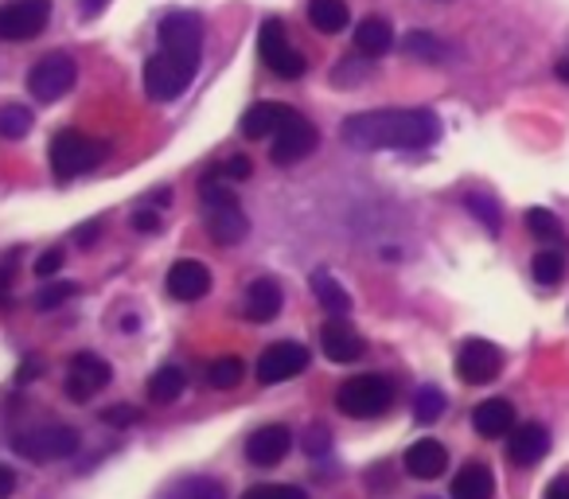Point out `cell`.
<instances>
[{"label":"cell","instance_id":"40","mask_svg":"<svg viewBox=\"0 0 569 499\" xmlns=\"http://www.w3.org/2000/svg\"><path fill=\"white\" fill-rule=\"evenodd\" d=\"M137 418H141V413H137V406H129V402H118V406H110V410H102L106 426H133Z\"/></svg>","mask_w":569,"mask_h":499},{"label":"cell","instance_id":"48","mask_svg":"<svg viewBox=\"0 0 569 499\" xmlns=\"http://www.w3.org/2000/svg\"><path fill=\"white\" fill-rule=\"evenodd\" d=\"M106 4H110V0H82V17H98V12L106 9Z\"/></svg>","mask_w":569,"mask_h":499},{"label":"cell","instance_id":"43","mask_svg":"<svg viewBox=\"0 0 569 499\" xmlns=\"http://www.w3.org/2000/svg\"><path fill=\"white\" fill-rule=\"evenodd\" d=\"M17 491V472L9 465H0V499H9Z\"/></svg>","mask_w":569,"mask_h":499},{"label":"cell","instance_id":"28","mask_svg":"<svg viewBox=\"0 0 569 499\" xmlns=\"http://www.w3.org/2000/svg\"><path fill=\"white\" fill-rule=\"evenodd\" d=\"M566 262H569V258H566V250H561V246H546V250H538V255H535V266H530V270H535L538 286L553 289L561 278H566Z\"/></svg>","mask_w":569,"mask_h":499},{"label":"cell","instance_id":"12","mask_svg":"<svg viewBox=\"0 0 569 499\" xmlns=\"http://www.w3.org/2000/svg\"><path fill=\"white\" fill-rule=\"evenodd\" d=\"M317 144H320L317 126L297 113L289 126H281L273 133V152H269V157H273V164H297V160L312 157V152H317Z\"/></svg>","mask_w":569,"mask_h":499},{"label":"cell","instance_id":"45","mask_svg":"<svg viewBox=\"0 0 569 499\" xmlns=\"http://www.w3.org/2000/svg\"><path fill=\"white\" fill-rule=\"evenodd\" d=\"M98 234H102V222H87V227H79V230H74V242L90 246V242H94Z\"/></svg>","mask_w":569,"mask_h":499},{"label":"cell","instance_id":"5","mask_svg":"<svg viewBox=\"0 0 569 499\" xmlns=\"http://www.w3.org/2000/svg\"><path fill=\"white\" fill-rule=\"evenodd\" d=\"M82 445L79 429L71 426H40V429H24V433L12 437V449L28 460H67L74 457Z\"/></svg>","mask_w":569,"mask_h":499},{"label":"cell","instance_id":"15","mask_svg":"<svg viewBox=\"0 0 569 499\" xmlns=\"http://www.w3.org/2000/svg\"><path fill=\"white\" fill-rule=\"evenodd\" d=\"M211 293V270L196 258H180V262L168 270V297L176 301H199V297Z\"/></svg>","mask_w":569,"mask_h":499},{"label":"cell","instance_id":"49","mask_svg":"<svg viewBox=\"0 0 569 499\" xmlns=\"http://www.w3.org/2000/svg\"><path fill=\"white\" fill-rule=\"evenodd\" d=\"M553 71H558V79H561V82H569V59H561V63L553 67Z\"/></svg>","mask_w":569,"mask_h":499},{"label":"cell","instance_id":"6","mask_svg":"<svg viewBox=\"0 0 569 499\" xmlns=\"http://www.w3.org/2000/svg\"><path fill=\"white\" fill-rule=\"evenodd\" d=\"M258 56H261V63H266L269 71L277 74V79H301V74L309 71L305 56L293 48V40L284 36V24L277 17H269L266 24H261V32H258Z\"/></svg>","mask_w":569,"mask_h":499},{"label":"cell","instance_id":"26","mask_svg":"<svg viewBox=\"0 0 569 499\" xmlns=\"http://www.w3.org/2000/svg\"><path fill=\"white\" fill-rule=\"evenodd\" d=\"M312 293H317V301L325 305V312H332V317H348V312H351L348 289H343L332 273H325V270L312 273Z\"/></svg>","mask_w":569,"mask_h":499},{"label":"cell","instance_id":"14","mask_svg":"<svg viewBox=\"0 0 569 499\" xmlns=\"http://www.w3.org/2000/svg\"><path fill=\"white\" fill-rule=\"evenodd\" d=\"M289 449H293V433L284 426H261L246 437V460L258 468L281 465V460L289 457Z\"/></svg>","mask_w":569,"mask_h":499},{"label":"cell","instance_id":"17","mask_svg":"<svg viewBox=\"0 0 569 499\" xmlns=\"http://www.w3.org/2000/svg\"><path fill=\"white\" fill-rule=\"evenodd\" d=\"M297 118L293 106H284V102H258L250 106V110L242 113V137L246 141H261V137H273L281 126H289V121Z\"/></svg>","mask_w":569,"mask_h":499},{"label":"cell","instance_id":"36","mask_svg":"<svg viewBox=\"0 0 569 499\" xmlns=\"http://www.w3.org/2000/svg\"><path fill=\"white\" fill-rule=\"evenodd\" d=\"M242 499H309V491L293 483H253L242 491Z\"/></svg>","mask_w":569,"mask_h":499},{"label":"cell","instance_id":"21","mask_svg":"<svg viewBox=\"0 0 569 499\" xmlns=\"http://www.w3.org/2000/svg\"><path fill=\"white\" fill-rule=\"evenodd\" d=\"M496 496V476L480 460H468L457 476H452V499H491Z\"/></svg>","mask_w":569,"mask_h":499},{"label":"cell","instance_id":"8","mask_svg":"<svg viewBox=\"0 0 569 499\" xmlns=\"http://www.w3.org/2000/svg\"><path fill=\"white\" fill-rule=\"evenodd\" d=\"M51 20V0H9L0 9V40L4 43H24L48 28Z\"/></svg>","mask_w":569,"mask_h":499},{"label":"cell","instance_id":"1","mask_svg":"<svg viewBox=\"0 0 569 499\" xmlns=\"http://www.w3.org/2000/svg\"><path fill=\"white\" fill-rule=\"evenodd\" d=\"M343 141L351 149L363 152H382V149H402V152H421L441 137V121L433 110H367L351 113L343 121Z\"/></svg>","mask_w":569,"mask_h":499},{"label":"cell","instance_id":"16","mask_svg":"<svg viewBox=\"0 0 569 499\" xmlns=\"http://www.w3.org/2000/svg\"><path fill=\"white\" fill-rule=\"evenodd\" d=\"M320 348H325V356L332 359V363H356V359L367 351V343H363V336L348 325V320L336 317L320 328Z\"/></svg>","mask_w":569,"mask_h":499},{"label":"cell","instance_id":"42","mask_svg":"<svg viewBox=\"0 0 569 499\" xmlns=\"http://www.w3.org/2000/svg\"><path fill=\"white\" fill-rule=\"evenodd\" d=\"M133 230H144V234H152V230H160L157 211H137V214H133Z\"/></svg>","mask_w":569,"mask_h":499},{"label":"cell","instance_id":"3","mask_svg":"<svg viewBox=\"0 0 569 499\" xmlns=\"http://www.w3.org/2000/svg\"><path fill=\"white\" fill-rule=\"evenodd\" d=\"M395 402V390L382 375H356L336 390V406L348 418H382Z\"/></svg>","mask_w":569,"mask_h":499},{"label":"cell","instance_id":"44","mask_svg":"<svg viewBox=\"0 0 569 499\" xmlns=\"http://www.w3.org/2000/svg\"><path fill=\"white\" fill-rule=\"evenodd\" d=\"M12 301V266H0V305Z\"/></svg>","mask_w":569,"mask_h":499},{"label":"cell","instance_id":"19","mask_svg":"<svg viewBox=\"0 0 569 499\" xmlns=\"http://www.w3.org/2000/svg\"><path fill=\"white\" fill-rule=\"evenodd\" d=\"M550 452V433H546V426H538V421H527V426H519L511 433V445H507V457L515 460V465H538V460Z\"/></svg>","mask_w":569,"mask_h":499},{"label":"cell","instance_id":"7","mask_svg":"<svg viewBox=\"0 0 569 499\" xmlns=\"http://www.w3.org/2000/svg\"><path fill=\"white\" fill-rule=\"evenodd\" d=\"M74 79H79V67L67 51H51L40 63L28 71V90H32L36 102H59L63 94H71Z\"/></svg>","mask_w":569,"mask_h":499},{"label":"cell","instance_id":"4","mask_svg":"<svg viewBox=\"0 0 569 499\" xmlns=\"http://www.w3.org/2000/svg\"><path fill=\"white\" fill-rule=\"evenodd\" d=\"M102 144L90 141L79 129H63V133L51 137V172L56 180H74V176L90 172V168L102 160Z\"/></svg>","mask_w":569,"mask_h":499},{"label":"cell","instance_id":"27","mask_svg":"<svg viewBox=\"0 0 569 499\" xmlns=\"http://www.w3.org/2000/svg\"><path fill=\"white\" fill-rule=\"evenodd\" d=\"M402 51H406V59H418V63H445V59H449V43L433 32H421V28L406 36Z\"/></svg>","mask_w":569,"mask_h":499},{"label":"cell","instance_id":"37","mask_svg":"<svg viewBox=\"0 0 569 499\" xmlns=\"http://www.w3.org/2000/svg\"><path fill=\"white\" fill-rule=\"evenodd\" d=\"M74 297V286L71 281H51L48 289H40V297H36V309L40 312H51V309H59L63 301H71Z\"/></svg>","mask_w":569,"mask_h":499},{"label":"cell","instance_id":"22","mask_svg":"<svg viewBox=\"0 0 569 499\" xmlns=\"http://www.w3.org/2000/svg\"><path fill=\"white\" fill-rule=\"evenodd\" d=\"M472 426L480 437H503L515 426V406L507 398H488L472 410Z\"/></svg>","mask_w":569,"mask_h":499},{"label":"cell","instance_id":"46","mask_svg":"<svg viewBox=\"0 0 569 499\" xmlns=\"http://www.w3.org/2000/svg\"><path fill=\"white\" fill-rule=\"evenodd\" d=\"M546 499H569V476H558V480H550V488H546Z\"/></svg>","mask_w":569,"mask_h":499},{"label":"cell","instance_id":"24","mask_svg":"<svg viewBox=\"0 0 569 499\" xmlns=\"http://www.w3.org/2000/svg\"><path fill=\"white\" fill-rule=\"evenodd\" d=\"M246 230H250V222H246V214L238 207H214V211H207V234L219 246L242 242Z\"/></svg>","mask_w":569,"mask_h":499},{"label":"cell","instance_id":"41","mask_svg":"<svg viewBox=\"0 0 569 499\" xmlns=\"http://www.w3.org/2000/svg\"><path fill=\"white\" fill-rule=\"evenodd\" d=\"M63 262H67L63 250H48V255L36 258V278H56V273L63 270Z\"/></svg>","mask_w":569,"mask_h":499},{"label":"cell","instance_id":"20","mask_svg":"<svg viewBox=\"0 0 569 499\" xmlns=\"http://www.w3.org/2000/svg\"><path fill=\"white\" fill-rule=\"evenodd\" d=\"M281 305H284V293L273 278H258L250 289H246V317H250L253 325H269V320H277Z\"/></svg>","mask_w":569,"mask_h":499},{"label":"cell","instance_id":"18","mask_svg":"<svg viewBox=\"0 0 569 499\" xmlns=\"http://www.w3.org/2000/svg\"><path fill=\"white\" fill-rule=\"evenodd\" d=\"M445 468H449V452L433 437H421V441H413L406 449V472L418 476V480H437Z\"/></svg>","mask_w":569,"mask_h":499},{"label":"cell","instance_id":"9","mask_svg":"<svg viewBox=\"0 0 569 499\" xmlns=\"http://www.w3.org/2000/svg\"><path fill=\"white\" fill-rule=\"evenodd\" d=\"M503 371V351L491 340H468L457 356V375L468 387H483V382H496Z\"/></svg>","mask_w":569,"mask_h":499},{"label":"cell","instance_id":"11","mask_svg":"<svg viewBox=\"0 0 569 499\" xmlns=\"http://www.w3.org/2000/svg\"><path fill=\"white\" fill-rule=\"evenodd\" d=\"M113 379L110 363L98 356H90V351H79V356L71 359V367H67V398H74V402H90V398L98 395V390H106Z\"/></svg>","mask_w":569,"mask_h":499},{"label":"cell","instance_id":"2","mask_svg":"<svg viewBox=\"0 0 569 499\" xmlns=\"http://www.w3.org/2000/svg\"><path fill=\"white\" fill-rule=\"evenodd\" d=\"M196 71H199V56L160 48L157 56L144 63V94H149L152 102H176V98L191 87Z\"/></svg>","mask_w":569,"mask_h":499},{"label":"cell","instance_id":"39","mask_svg":"<svg viewBox=\"0 0 569 499\" xmlns=\"http://www.w3.org/2000/svg\"><path fill=\"white\" fill-rule=\"evenodd\" d=\"M301 449L309 452V457H320V452H328V449H332V437H328V429H325V426H312L309 433H305Z\"/></svg>","mask_w":569,"mask_h":499},{"label":"cell","instance_id":"23","mask_svg":"<svg viewBox=\"0 0 569 499\" xmlns=\"http://www.w3.org/2000/svg\"><path fill=\"white\" fill-rule=\"evenodd\" d=\"M395 48V32L382 17H367L356 24V51L363 59H382L387 51Z\"/></svg>","mask_w":569,"mask_h":499},{"label":"cell","instance_id":"35","mask_svg":"<svg viewBox=\"0 0 569 499\" xmlns=\"http://www.w3.org/2000/svg\"><path fill=\"white\" fill-rule=\"evenodd\" d=\"M199 199H203L207 211H214V207H238V196L234 188H230V180H219V176L207 172L203 188H199Z\"/></svg>","mask_w":569,"mask_h":499},{"label":"cell","instance_id":"29","mask_svg":"<svg viewBox=\"0 0 569 499\" xmlns=\"http://www.w3.org/2000/svg\"><path fill=\"white\" fill-rule=\"evenodd\" d=\"M183 387H188V375H183L180 367H160V371L149 379V398L160 406H168L183 395Z\"/></svg>","mask_w":569,"mask_h":499},{"label":"cell","instance_id":"38","mask_svg":"<svg viewBox=\"0 0 569 499\" xmlns=\"http://www.w3.org/2000/svg\"><path fill=\"white\" fill-rule=\"evenodd\" d=\"M183 499H227V488H222L219 480H207V476H199V480L183 483Z\"/></svg>","mask_w":569,"mask_h":499},{"label":"cell","instance_id":"32","mask_svg":"<svg viewBox=\"0 0 569 499\" xmlns=\"http://www.w3.org/2000/svg\"><path fill=\"white\" fill-rule=\"evenodd\" d=\"M527 227H530V234L542 238V242H553V246L566 242V230H561V222H558V214H553V211L530 207V211H527Z\"/></svg>","mask_w":569,"mask_h":499},{"label":"cell","instance_id":"25","mask_svg":"<svg viewBox=\"0 0 569 499\" xmlns=\"http://www.w3.org/2000/svg\"><path fill=\"white\" fill-rule=\"evenodd\" d=\"M309 24L325 36H336V32H348L351 24V12L343 0H309Z\"/></svg>","mask_w":569,"mask_h":499},{"label":"cell","instance_id":"47","mask_svg":"<svg viewBox=\"0 0 569 499\" xmlns=\"http://www.w3.org/2000/svg\"><path fill=\"white\" fill-rule=\"evenodd\" d=\"M36 379H40V359H28V363L20 367L17 382H36Z\"/></svg>","mask_w":569,"mask_h":499},{"label":"cell","instance_id":"34","mask_svg":"<svg viewBox=\"0 0 569 499\" xmlns=\"http://www.w3.org/2000/svg\"><path fill=\"white\" fill-rule=\"evenodd\" d=\"M445 395L437 387H421L418 395H413V421H418V426H433L437 418H441L445 413Z\"/></svg>","mask_w":569,"mask_h":499},{"label":"cell","instance_id":"30","mask_svg":"<svg viewBox=\"0 0 569 499\" xmlns=\"http://www.w3.org/2000/svg\"><path fill=\"white\" fill-rule=\"evenodd\" d=\"M465 207L483 222V227H488V234H499V230H503V207L496 203V196H491V191H468Z\"/></svg>","mask_w":569,"mask_h":499},{"label":"cell","instance_id":"33","mask_svg":"<svg viewBox=\"0 0 569 499\" xmlns=\"http://www.w3.org/2000/svg\"><path fill=\"white\" fill-rule=\"evenodd\" d=\"M242 359L238 356H222V359H214L211 367H207V382H211L214 390H234L238 382H242Z\"/></svg>","mask_w":569,"mask_h":499},{"label":"cell","instance_id":"50","mask_svg":"<svg viewBox=\"0 0 569 499\" xmlns=\"http://www.w3.org/2000/svg\"><path fill=\"white\" fill-rule=\"evenodd\" d=\"M426 499H437V496H426Z\"/></svg>","mask_w":569,"mask_h":499},{"label":"cell","instance_id":"13","mask_svg":"<svg viewBox=\"0 0 569 499\" xmlns=\"http://www.w3.org/2000/svg\"><path fill=\"white\" fill-rule=\"evenodd\" d=\"M160 48L183 51V56H199L203 51V20L196 12H168L160 20Z\"/></svg>","mask_w":569,"mask_h":499},{"label":"cell","instance_id":"10","mask_svg":"<svg viewBox=\"0 0 569 499\" xmlns=\"http://www.w3.org/2000/svg\"><path fill=\"white\" fill-rule=\"evenodd\" d=\"M309 367V351L293 340H281V343H269L258 359V382L266 387H277V382H289Z\"/></svg>","mask_w":569,"mask_h":499},{"label":"cell","instance_id":"31","mask_svg":"<svg viewBox=\"0 0 569 499\" xmlns=\"http://www.w3.org/2000/svg\"><path fill=\"white\" fill-rule=\"evenodd\" d=\"M36 118L28 106H0V137L4 141H24L28 133H32Z\"/></svg>","mask_w":569,"mask_h":499}]
</instances>
